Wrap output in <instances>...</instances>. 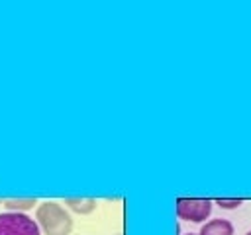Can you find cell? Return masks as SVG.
I'll use <instances>...</instances> for the list:
<instances>
[{"label":"cell","instance_id":"obj_7","mask_svg":"<svg viewBox=\"0 0 251 235\" xmlns=\"http://www.w3.org/2000/svg\"><path fill=\"white\" fill-rule=\"evenodd\" d=\"M214 204H218L222 210H237L243 204V200L241 198H218L214 200Z\"/></svg>","mask_w":251,"mask_h":235},{"label":"cell","instance_id":"obj_2","mask_svg":"<svg viewBox=\"0 0 251 235\" xmlns=\"http://www.w3.org/2000/svg\"><path fill=\"white\" fill-rule=\"evenodd\" d=\"M214 208V200L210 198H176L175 210L176 217L190 223H206Z\"/></svg>","mask_w":251,"mask_h":235},{"label":"cell","instance_id":"obj_5","mask_svg":"<svg viewBox=\"0 0 251 235\" xmlns=\"http://www.w3.org/2000/svg\"><path fill=\"white\" fill-rule=\"evenodd\" d=\"M233 233H235L233 223L224 217L208 219L206 223H202V227L198 231V235H233Z\"/></svg>","mask_w":251,"mask_h":235},{"label":"cell","instance_id":"obj_10","mask_svg":"<svg viewBox=\"0 0 251 235\" xmlns=\"http://www.w3.org/2000/svg\"><path fill=\"white\" fill-rule=\"evenodd\" d=\"M245 235H251V229H249V231H247V233H245Z\"/></svg>","mask_w":251,"mask_h":235},{"label":"cell","instance_id":"obj_8","mask_svg":"<svg viewBox=\"0 0 251 235\" xmlns=\"http://www.w3.org/2000/svg\"><path fill=\"white\" fill-rule=\"evenodd\" d=\"M0 206H4V198H0Z\"/></svg>","mask_w":251,"mask_h":235},{"label":"cell","instance_id":"obj_3","mask_svg":"<svg viewBox=\"0 0 251 235\" xmlns=\"http://www.w3.org/2000/svg\"><path fill=\"white\" fill-rule=\"evenodd\" d=\"M0 235H41L39 225L27 213L2 212L0 213Z\"/></svg>","mask_w":251,"mask_h":235},{"label":"cell","instance_id":"obj_6","mask_svg":"<svg viewBox=\"0 0 251 235\" xmlns=\"http://www.w3.org/2000/svg\"><path fill=\"white\" fill-rule=\"evenodd\" d=\"M37 198H4V208L6 212H18L25 213L31 208H37Z\"/></svg>","mask_w":251,"mask_h":235},{"label":"cell","instance_id":"obj_11","mask_svg":"<svg viewBox=\"0 0 251 235\" xmlns=\"http://www.w3.org/2000/svg\"><path fill=\"white\" fill-rule=\"evenodd\" d=\"M116 235H122V233H116Z\"/></svg>","mask_w":251,"mask_h":235},{"label":"cell","instance_id":"obj_9","mask_svg":"<svg viewBox=\"0 0 251 235\" xmlns=\"http://www.w3.org/2000/svg\"><path fill=\"white\" fill-rule=\"evenodd\" d=\"M184 235H198V233H184Z\"/></svg>","mask_w":251,"mask_h":235},{"label":"cell","instance_id":"obj_4","mask_svg":"<svg viewBox=\"0 0 251 235\" xmlns=\"http://www.w3.org/2000/svg\"><path fill=\"white\" fill-rule=\"evenodd\" d=\"M63 206L71 212V213H76V215H88L96 210L98 206V200L92 198V196H67L63 198Z\"/></svg>","mask_w":251,"mask_h":235},{"label":"cell","instance_id":"obj_1","mask_svg":"<svg viewBox=\"0 0 251 235\" xmlns=\"http://www.w3.org/2000/svg\"><path fill=\"white\" fill-rule=\"evenodd\" d=\"M33 219L43 235H71L75 227L71 212L57 200H45L37 204Z\"/></svg>","mask_w":251,"mask_h":235}]
</instances>
